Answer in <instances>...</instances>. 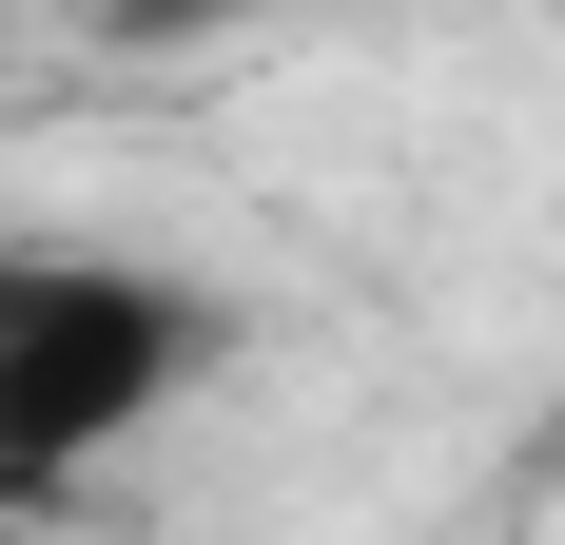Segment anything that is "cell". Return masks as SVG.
<instances>
[{"mask_svg": "<svg viewBox=\"0 0 565 545\" xmlns=\"http://www.w3.org/2000/svg\"><path fill=\"white\" fill-rule=\"evenodd\" d=\"M234 371V292L98 234H0V506H78L137 429Z\"/></svg>", "mask_w": 565, "mask_h": 545, "instance_id": "obj_1", "label": "cell"}, {"mask_svg": "<svg viewBox=\"0 0 565 545\" xmlns=\"http://www.w3.org/2000/svg\"><path fill=\"white\" fill-rule=\"evenodd\" d=\"M274 20H332V0H98L117 58H195V40H274Z\"/></svg>", "mask_w": 565, "mask_h": 545, "instance_id": "obj_2", "label": "cell"}]
</instances>
